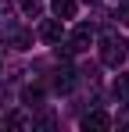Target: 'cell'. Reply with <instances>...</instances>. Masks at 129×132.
I'll list each match as a JSON object with an SVG mask.
<instances>
[{
  "label": "cell",
  "mask_w": 129,
  "mask_h": 132,
  "mask_svg": "<svg viewBox=\"0 0 129 132\" xmlns=\"http://www.w3.org/2000/svg\"><path fill=\"white\" fill-rule=\"evenodd\" d=\"M126 57H129V43L122 39V36L108 32V36H104V43H101V61H104L108 68H118Z\"/></svg>",
  "instance_id": "6da1fadb"
},
{
  "label": "cell",
  "mask_w": 129,
  "mask_h": 132,
  "mask_svg": "<svg viewBox=\"0 0 129 132\" xmlns=\"http://www.w3.org/2000/svg\"><path fill=\"white\" fill-rule=\"evenodd\" d=\"M90 43H93V29L90 25H75V32L68 39V50L72 54H83V50H90Z\"/></svg>",
  "instance_id": "7a4b0ae2"
},
{
  "label": "cell",
  "mask_w": 129,
  "mask_h": 132,
  "mask_svg": "<svg viewBox=\"0 0 129 132\" xmlns=\"http://www.w3.org/2000/svg\"><path fill=\"white\" fill-rule=\"evenodd\" d=\"M61 22H58V18H47V22L40 25V39L43 43H61Z\"/></svg>",
  "instance_id": "3957f363"
},
{
  "label": "cell",
  "mask_w": 129,
  "mask_h": 132,
  "mask_svg": "<svg viewBox=\"0 0 129 132\" xmlns=\"http://www.w3.org/2000/svg\"><path fill=\"white\" fill-rule=\"evenodd\" d=\"M83 129H93V132H104V129H111V118H108L104 111H93V114H86V118H83Z\"/></svg>",
  "instance_id": "277c9868"
},
{
  "label": "cell",
  "mask_w": 129,
  "mask_h": 132,
  "mask_svg": "<svg viewBox=\"0 0 129 132\" xmlns=\"http://www.w3.org/2000/svg\"><path fill=\"white\" fill-rule=\"evenodd\" d=\"M72 86H75V71L61 68V71H58V79H54V89H58V93H68Z\"/></svg>",
  "instance_id": "5b68a950"
},
{
  "label": "cell",
  "mask_w": 129,
  "mask_h": 132,
  "mask_svg": "<svg viewBox=\"0 0 129 132\" xmlns=\"http://www.w3.org/2000/svg\"><path fill=\"white\" fill-rule=\"evenodd\" d=\"M54 18H75V0H54Z\"/></svg>",
  "instance_id": "8992f818"
},
{
  "label": "cell",
  "mask_w": 129,
  "mask_h": 132,
  "mask_svg": "<svg viewBox=\"0 0 129 132\" xmlns=\"http://www.w3.org/2000/svg\"><path fill=\"white\" fill-rule=\"evenodd\" d=\"M11 22H15V4L11 0H0V32L11 29Z\"/></svg>",
  "instance_id": "52a82bcc"
},
{
  "label": "cell",
  "mask_w": 129,
  "mask_h": 132,
  "mask_svg": "<svg viewBox=\"0 0 129 132\" xmlns=\"http://www.w3.org/2000/svg\"><path fill=\"white\" fill-rule=\"evenodd\" d=\"M29 43H32L29 32H11V46H15V50H29Z\"/></svg>",
  "instance_id": "ba28073f"
},
{
  "label": "cell",
  "mask_w": 129,
  "mask_h": 132,
  "mask_svg": "<svg viewBox=\"0 0 129 132\" xmlns=\"http://www.w3.org/2000/svg\"><path fill=\"white\" fill-rule=\"evenodd\" d=\"M115 96L118 100H129V75H118L115 79Z\"/></svg>",
  "instance_id": "9c48e42d"
},
{
  "label": "cell",
  "mask_w": 129,
  "mask_h": 132,
  "mask_svg": "<svg viewBox=\"0 0 129 132\" xmlns=\"http://www.w3.org/2000/svg\"><path fill=\"white\" fill-rule=\"evenodd\" d=\"M22 7H25V14H32V18L40 14V4H36V0H22Z\"/></svg>",
  "instance_id": "30bf717a"
},
{
  "label": "cell",
  "mask_w": 129,
  "mask_h": 132,
  "mask_svg": "<svg viewBox=\"0 0 129 132\" xmlns=\"http://www.w3.org/2000/svg\"><path fill=\"white\" fill-rule=\"evenodd\" d=\"M118 125H126V129H129V104L122 107V114H118Z\"/></svg>",
  "instance_id": "8fae6325"
},
{
  "label": "cell",
  "mask_w": 129,
  "mask_h": 132,
  "mask_svg": "<svg viewBox=\"0 0 129 132\" xmlns=\"http://www.w3.org/2000/svg\"><path fill=\"white\" fill-rule=\"evenodd\" d=\"M122 25H126V29H129V7H126V11H122Z\"/></svg>",
  "instance_id": "7c38bea8"
},
{
  "label": "cell",
  "mask_w": 129,
  "mask_h": 132,
  "mask_svg": "<svg viewBox=\"0 0 129 132\" xmlns=\"http://www.w3.org/2000/svg\"><path fill=\"white\" fill-rule=\"evenodd\" d=\"M86 4H97V0H86Z\"/></svg>",
  "instance_id": "4fadbf2b"
}]
</instances>
